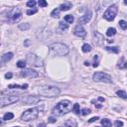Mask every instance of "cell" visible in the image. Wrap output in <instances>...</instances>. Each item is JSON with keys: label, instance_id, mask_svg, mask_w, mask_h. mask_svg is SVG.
I'll return each instance as SVG.
<instances>
[{"label": "cell", "instance_id": "cell-1", "mask_svg": "<svg viewBox=\"0 0 127 127\" xmlns=\"http://www.w3.org/2000/svg\"><path fill=\"white\" fill-rule=\"evenodd\" d=\"M71 108H73V105L70 100H63L55 106V108L53 109V113L56 116H63L69 113L71 110Z\"/></svg>", "mask_w": 127, "mask_h": 127}, {"label": "cell", "instance_id": "cell-2", "mask_svg": "<svg viewBox=\"0 0 127 127\" xmlns=\"http://www.w3.org/2000/svg\"><path fill=\"white\" fill-rule=\"evenodd\" d=\"M50 54L53 56H66L69 54V47L63 43H53L49 46Z\"/></svg>", "mask_w": 127, "mask_h": 127}, {"label": "cell", "instance_id": "cell-3", "mask_svg": "<svg viewBox=\"0 0 127 127\" xmlns=\"http://www.w3.org/2000/svg\"><path fill=\"white\" fill-rule=\"evenodd\" d=\"M39 94L45 97H56L60 94V88L57 86H43L38 90Z\"/></svg>", "mask_w": 127, "mask_h": 127}, {"label": "cell", "instance_id": "cell-4", "mask_svg": "<svg viewBox=\"0 0 127 127\" xmlns=\"http://www.w3.org/2000/svg\"><path fill=\"white\" fill-rule=\"evenodd\" d=\"M39 115V109L38 108H29L26 111H24L21 115V119L23 121H31L35 120Z\"/></svg>", "mask_w": 127, "mask_h": 127}, {"label": "cell", "instance_id": "cell-5", "mask_svg": "<svg viewBox=\"0 0 127 127\" xmlns=\"http://www.w3.org/2000/svg\"><path fill=\"white\" fill-rule=\"evenodd\" d=\"M94 82H106V83H110L112 82V78L109 75L102 73V71H97L93 75H92Z\"/></svg>", "mask_w": 127, "mask_h": 127}, {"label": "cell", "instance_id": "cell-6", "mask_svg": "<svg viewBox=\"0 0 127 127\" xmlns=\"http://www.w3.org/2000/svg\"><path fill=\"white\" fill-rule=\"evenodd\" d=\"M22 16V12H21L20 8H13L12 10H10L7 14V19L11 23H15L17 21H19Z\"/></svg>", "mask_w": 127, "mask_h": 127}, {"label": "cell", "instance_id": "cell-7", "mask_svg": "<svg viewBox=\"0 0 127 127\" xmlns=\"http://www.w3.org/2000/svg\"><path fill=\"white\" fill-rule=\"evenodd\" d=\"M117 12H118V8H117L116 4H113V5L109 6L107 8V10L105 11L104 14H103L104 19L107 20V21H113L114 18H115L116 14H117Z\"/></svg>", "mask_w": 127, "mask_h": 127}, {"label": "cell", "instance_id": "cell-8", "mask_svg": "<svg viewBox=\"0 0 127 127\" xmlns=\"http://www.w3.org/2000/svg\"><path fill=\"white\" fill-rule=\"evenodd\" d=\"M19 100V97L17 95H2L0 98V103H1V107H4L6 105H9L12 103H15Z\"/></svg>", "mask_w": 127, "mask_h": 127}, {"label": "cell", "instance_id": "cell-9", "mask_svg": "<svg viewBox=\"0 0 127 127\" xmlns=\"http://www.w3.org/2000/svg\"><path fill=\"white\" fill-rule=\"evenodd\" d=\"M20 75H21V77L29 78H35L38 77V73L32 69H24L22 71H21Z\"/></svg>", "mask_w": 127, "mask_h": 127}, {"label": "cell", "instance_id": "cell-10", "mask_svg": "<svg viewBox=\"0 0 127 127\" xmlns=\"http://www.w3.org/2000/svg\"><path fill=\"white\" fill-rule=\"evenodd\" d=\"M40 101V97L36 95H27L23 98V102L25 104H36Z\"/></svg>", "mask_w": 127, "mask_h": 127}, {"label": "cell", "instance_id": "cell-11", "mask_svg": "<svg viewBox=\"0 0 127 127\" xmlns=\"http://www.w3.org/2000/svg\"><path fill=\"white\" fill-rule=\"evenodd\" d=\"M91 17H92L91 11H90V10H87V11L86 12V14L78 18V24H79V25H82V24H86L87 22H90V21Z\"/></svg>", "mask_w": 127, "mask_h": 127}, {"label": "cell", "instance_id": "cell-12", "mask_svg": "<svg viewBox=\"0 0 127 127\" xmlns=\"http://www.w3.org/2000/svg\"><path fill=\"white\" fill-rule=\"evenodd\" d=\"M74 34H75V36L79 37V38H82V37L86 36V30H84V28L82 27V25H79L78 24V25L75 26V30H74Z\"/></svg>", "mask_w": 127, "mask_h": 127}, {"label": "cell", "instance_id": "cell-13", "mask_svg": "<svg viewBox=\"0 0 127 127\" xmlns=\"http://www.w3.org/2000/svg\"><path fill=\"white\" fill-rule=\"evenodd\" d=\"M117 67H119L120 70H124V69H126V67H127V61L125 60V58H124V57L120 58V60L118 61Z\"/></svg>", "mask_w": 127, "mask_h": 127}, {"label": "cell", "instance_id": "cell-14", "mask_svg": "<svg viewBox=\"0 0 127 127\" xmlns=\"http://www.w3.org/2000/svg\"><path fill=\"white\" fill-rule=\"evenodd\" d=\"M71 8V2H65V3L61 4L60 10L61 11H67V10H70Z\"/></svg>", "mask_w": 127, "mask_h": 127}, {"label": "cell", "instance_id": "cell-15", "mask_svg": "<svg viewBox=\"0 0 127 127\" xmlns=\"http://www.w3.org/2000/svg\"><path fill=\"white\" fill-rule=\"evenodd\" d=\"M12 58H13V53H11V52L6 53V54H4L3 56H2V62L3 63H6L8 61H10Z\"/></svg>", "mask_w": 127, "mask_h": 127}, {"label": "cell", "instance_id": "cell-16", "mask_svg": "<svg viewBox=\"0 0 127 127\" xmlns=\"http://www.w3.org/2000/svg\"><path fill=\"white\" fill-rule=\"evenodd\" d=\"M27 87H28L27 83L23 84V86H19V84H10V86H8V88H10V90H12V88H22V90H26Z\"/></svg>", "mask_w": 127, "mask_h": 127}, {"label": "cell", "instance_id": "cell-17", "mask_svg": "<svg viewBox=\"0 0 127 127\" xmlns=\"http://www.w3.org/2000/svg\"><path fill=\"white\" fill-rule=\"evenodd\" d=\"M64 127H77V122H75V120H73V119L67 120Z\"/></svg>", "mask_w": 127, "mask_h": 127}, {"label": "cell", "instance_id": "cell-18", "mask_svg": "<svg viewBox=\"0 0 127 127\" xmlns=\"http://www.w3.org/2000/svg\"><path fill=\"white\" fill-rule=\"evenodd\" d=\"M101 124H102L103 127H111V125H112L111 121L107 119V118H104V119L101 120Z\"/></svg>", "mask_w": 127, "mask_h": 127}, {"label": "cell", "instance_id": "cell-19", "mask_svg": "<svg viewBox=\"0 0 127 127\" xmlns=\"http://www.w3.org/2000/svg\"><path fill=\"white\" fill-rule=\"evenodd\" d=\"M116 34V29L115 28H108L107 31H106V35L108 37H112Z\"/></svg>", "mask_w": 127, "mask_h": 127}, {"label": "cell", "instance_id": "cell-20", "mask_svg": "<svg viewBox=\"0 0 127 127\" xmlns=\"http://www.w3.org/2000/svg\"><path fill=\"white\" fill-rule=\"evenodd\" d=\"M13 117H14V114L13 113H11V112H7L4 114V116H3V120H11V119H13Z\"/></svg>", "mask_w": 127, "mask_h": 127}, {"label": "cell", "instance_id": "cell-21", "mask_svg": "<svg viewBox=\"0 0 127 127\" xmlns=\"http://www.w3.org/2000/svg\"><path fill=\"white\" fill-rule=\"evenodd\" d=\"M60 9H58V8H56V9H54L52 11V13H51V16L54 17V18H58L59 16H60Z\"/></svg>", "mask_w": 127, "mask_h": 127}, {"label": "cell", "instance_id": "cell-22", "mask_svg": "<svg viewBox=\"0 0 127 127\" xmlns=\"http://www.w3.org/2000/svg\"><path fill=\"white\" fill-rule=\"evenodd\" d=\"M82 50L83 53H88V52H90L91 51V47L88 44H84V45H82Z\"/></svg>", "mask_w": 127, "mask_h": 127}, {"label": "cell", "instance_id": "cell-23", "mask_svg": "<svg viewBox=\"0 0 127 127\" xmlns=\"http://www.w3.org/2000/svg\"><path fill=\"white\" fill-rule=\"evenodd\" d=\"M105 49H106L108 52H112V53H115V54L119 53V48H117V47H106Z\"/></svg>", "mask_w": 127, "mask_h": 127}, {"label": "cell", "instance_id": "cell-24", "mask_svg": "<svg viewBox=\"0 0 127 127\" xmlns=\"http://www.w3.org/2000/svg\"><path fill=\"white\" fill-rule=\"evenodd\" d=\"M73 110L75 114H79V113H82V111H80V109H79V104L78 103H75L74 104V106H73Z\"/></svg>", "mask_w": 127, "mask_h": 127}, {"label": "cell", "instance_id": "cell-25", "mask_svg": "<svg viewBox=\"0 0 127 127\" xmlns=\"http://www.w3.org/2000/svg\"><path fill=\"white\" fill-rule=\"evenodd\" d=\"M116 94L119 96V97H121V98H123V99H126V98H127V94H126V92H125L124 90H118V91L116 92Z\"/></svg>", "mask_w": 127, "mask_h": 127}, {"label": "cell", "instance_id": "cell-26", "mask_svg": "<svg viewBox=\"0 0 127 127\" xmlns=\"http://www.w3.org/2000/svg\"><path fill=\"white\" fill-rule=\"evenodd\" d=\"M65 21L71 24V23H73L74 21H75V18H74L73 15H66L65 16Z\"/></svg>", "mask_w": 127, "mask_h": 127}, {"label": "cell", "instance_id": "cell-27", "mask_svg": "<svg viewBox=\"0 0 127 127\" xmlns=\"http://www.w3.org/2000/svg\"><path fill=\"white\" fill-rule=\"evenodd\" d=\"M30 28V25L28 23H24V24H20L19 25V29L20 30H28Z\"/></svg>", "mask_w": 127, "mask_h": 127}, {"label": "cell", "instance_id": "cell-28", "mask_svg": "<svg viewBox=\"0 0 127 127\" xmlns=\"http://www.w3.org/2000/svg\"><path fill=\"white\" fill-rule=\"evenodd\" d=\"M118 24H119V26H120L122 29H123V30H126V29H127V22H126V21H124V20H120Z\"/></svg>", "mask_w": 127, "mask_h": 127}, {"label": "cell", "instance_id": "cell-29", "mask_svg": "<svg viewBox=\"0 0 127 127\" xmlns=\"http://www.w3.org/2000/svg\"><path fill=\"white\" fill-rule=\"evenodd\" d=\"M59 25H60V28L62 29V30H64V31L67 30V28H69V25L66 24L65 22H60V23H59Z\"/></svg>", "mask_w": 127, "mask_h": 127}, {"label": "cell", "instance_id": "cell-30", "mask_svg": "<svg viewBox=\"0 0 127 127\" xmlns=\"http://www.w3.org/2000/svg\"><path fill=\"white\" fill-rule=\"evenodd\" d=\"M17 67H21V69H25V67H26V62L25 61H18V63H17Z\"/></svg>", "mask_w": 127, "mask_h": 127}, {"label": "cell", "instance_id": "cell-31", "mask_svg": "<svg viewBox=\"0 0 127 127\" xmlns=\"http://www.w3.org/2000/svg\"><path fill=\"white\" fill-rule=\"evenodd\" d=\"M37 12H38V10L36 9V8H34V9H29V10H27L26 13H27L28 15H33V14L37 13Z\"/></svg>", "mask_w": 127, "mask_h": 127}, {"label": "cell", "instance_id": "cell-32", "mask_svg": "<svg viewBox=\"0 0 127 127\" xmlns=\"http://www.w3.org/2000/svg\"><path fill=\"white\" fill-rule=\"evenodd\" d=\"M38 4H39V6L40 7H46L48 5V3L45 1V0H40L39 2H38Z\"/></svg>", "mask_w": 127, "mask_h": 127}, {"label": "cell", "instance_id": "cell-33", "mask_svg": "<svg viewBox=\"0 0 127 127\" xmlns=\"http://www.w3.org/2000/svg\"><path fill=\"white\" fill-rule=\"evenodd\" d=\"M90 109H88V108H83L82 110V115H87V114H90Z\"/></svg>", "mask_w": 127, "mask_h": 127}, {"label": "cell", "instance_id": "cell-34", "mask_svg": "<svg viewBox=\"0 0 127 127\" xmlns=\"http://www.w3.org/2000/svg\"><path fill=\"white\" fill-rule=\"evenodd\" d=\"M114 125H115V127H122L123 126V122L120 121V120H116L115 122H114Z\"/></svg>", "mask_w": 127, "mask_h": 127}, {"label": "cell", "instance_id": "cell-35", "mask_svg": "<svg viewBox=\"0 0 127 127\" xmlns=\"http://www.w3.org/2000/svg\"><path fill=\"white\" fill-rule=\"evenodd\" d=\"M35 5H36V1H34V0H31V1L27 2V6L28 7H34Z\"/></svg>", "mask_w": 127, "mask_h": 127}, {"label": "cell", "instance_id": "cell-36", "mask_svg": "<svg viewBox=\"0 0 127 127\" xmlns=\"http://www.w3.org/2000/svg\"><path fill=\"white\" fill-rule=\"evenodd\" d=\"M94 63H93V67H98V62H97V59H98V57H97L96 56V55H95V56H94Z\"/></svg>", "mask_w": 127, "mask_h": 127}, {"label": "cell", "instance_id": "cell-37", "mask_svg": "<svg viewBox=\"0 0 127 127\" xmlns=\"http://www.w3.org/2000/svg\"><path fill=\"white\" fill-rule=\"evenodd\" d=\"M56 118H55V117H53V116H51L50 118H49V122H50V123H54V122H56Z\"/></svg>", "mask_w": 127, "mask_h": 127}, {"label": "cell", "instance_id": "cell-38", "mask_svg": "<svg viewBox=\"0 0 127 127\" xmlns=\"http://www.w3.org/2000/svg\"><path fill=\"white\" fill-rule=\"evenodd\" d=\"M12 75H12L11 73H7V74L5 75V78H7V79H8V78H11Z\"/></svg>", "mask_w": 127, "mask_h": 127}, {"label": "cell", "instance_id": "cell-39", "mask_svg": "<svg viewBox=\"0 0 127 127\" xmlns=\"http://www.w3.org/2000/svg\"><path fill=\"white\" fill-rule=\"evenodd\" d=\"M97 119H99V117H97V116L92 117V118H90V122H94V121H96Z\"/></svg>", "mask_w": 127, "mask_h": 127}, {"label": "cell", "instance_id": "cell-40", "mask_svg": "<svg viewBox=\"0 0 127 127\" xmlns=\"http://www.w3.org/2000/svg\"><path fill=\"white\" fill-rule=\"evenodd\" d=\"M38 127H46V124L45 123H40L39 125H38Z\"/></svg>", "mask_w": 127, "mask_h": 127}, {"label": "cell", "instance_id": "cell-41", "mask_svg": "<svg viewBox=\"0 0 127 127\" xmlns=\"http://www.w3.org/2000/svg\"><path fill=\"white\" fill-rule=\"evenodd\" d=\"M98 100H99V101H101V102H103V101H104L105 99L103 98V97H98Z\"/></svg>", "mask_w": 127, "mask_h": 127}, {"label": "cell", "instance_id": "cell-42", "mask_svg": "<svg viewBox=\"0 0 127 127\" xmlns=\"http://www.w3.org/2000/svg\"><path fill=\"white\" fill-rule=\"evenodd\" d=\"M84 65H86V66H90V63H88V62H84Z\"/></svg>", "mask_w": 127, "mask_h": 127}, {"label": "cell", "instance_id": "cell-43", "mask_svg": "<svg viewBox=\"0 0 127 127\" xmlns=\"http://www.w3.org/2000/svg\"><path fill=\"white\" fill-rule=\"evenodd\" d=\"M124 4H125V5H127V0H125V1H124Z\"/></svg>", "mask_w": 127, "mask_h": 127}, {"label": "cell", "instance_id": "cell-44", "mask_svg": "<svg viewBox=\"0 0 127 127\" xmlns=\"http://www.w3.org/2000/svg\"><path fill=\"white\" fill-rule=\"evenodd\" d=\"M60 127H61V126H60Z\"/></svg>", "mask_w": 127, "mask_h": 127}, {"label": "cell", "instance_id": "cell-45", "mask_svg": "<svg viewBox=\"0 0 127 127\" xmlns=\"http://www.w3.org/2000/svg\"><path fill=\"white\" fill-rule=\"evenodd\" d=\"M16 127H17V126H16Z\"/></svg>", "mask_w": 127, "mask_h": 127}]
</instances>
